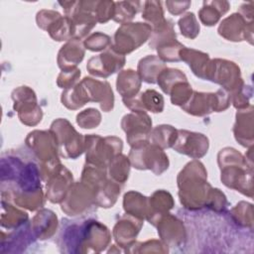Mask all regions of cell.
I'll return each instance as SVG.
<instances>
[{
  "instance_id": "6da1fadb",
  "label": "cell",
  "mask_w": 254,
  "mask_h": 254,
  "mask_svg": "<svg viewBox=\"0 0 254 254\" xmlns=\"http://www.w3.org/2000/svg\"><path fill=\"white\" fill-rule=\"evenodd\" d=\"M204 166L196 160L188 163L178 176L179 196L181 203L189 209H199L206 206L211 190L206 181Z\"/></svg>"
},
{
  "instance_id": "7a4b0ae2",
  "label": "cell",
  "mask_w": 254,
  "mask_h": 254,
  "mask_svg": "<svg viewBox=\"0 0 254 254\" xmlns=\"http://www.w3.org/2000/svg\"><path fill=\"white\" fill-rule=\"evenodd\" d=\"M218 165L221 170L222 183L231 189L237 190L243 194L249 191L252 196V180H247V176H252V172L247 173V162L242 155L233 148H224L218 153Z\"/></svg>"
},
{
  "instance_id": "3957f363",
  "label": "cell",
  "mask_w": 254,
  "mask_h": 254,
  "mask_svg": "<svg viewBox=\"0 0 254 254\" xmlns=\"http://www.w3.org/2000/svg\"><path fill=\"white\" fill-rule=\"evenodd\" d=\"M86 163L107 168L109 163L122 151V140L117 137L102 138L98 135L84 136Z\"/></svg>"
},
{
  "instance_id": "277c9868",
  "label": "cell",
  "mask_w": 254,
  "mask_h": 254,
  "mask_svg": "<svg viewBox=\"0 0 254 254\" xmlns=\"http://www.w3.org/2000/svg\"><path fill=\"white\" fill-rule=\"evenodd\" d=\"M50 131L54 134L59 153L64 158L76 159L84 152V136L77 133L66 119L59 118L55 120L51 125Z\"/></svg>"
},
{
  "instance_id": "5b68a950",
  "label": "cell",
  "mask_w": 254,
  "mask_h": 254,
  "mask_svg": "<svg viewBox=\"0 0 254 254\" xmlns=\"http://www.w3.org/2000/svg\"><path fill=\"white\" fill-rule=\"evenodd\" d=\"M152 34V27L147 23H125L115 32L111 48L120 55H126L138 49Z\"/></svg>"
},
{
  "instance_id": "8992f818",
  "label": "cell",
  "mask_w": 254,
  "mask_h": 254,
  "mask_svg": "<svg viewBox=\"0 0 254 254\" xmlns=\"http://www.w3.org/2000/svg\"><path fill=\"white\" fill-rule=\"evenodd\" d=\"M129 160L138 170H151L155 175H161L169 168L168 156L163 149L150 142L131 147Z\"/></svg>"
},
{
  "instance_id": "52a82bcc",
  "label": "cell",
  "mask_w": 254,
  "mask_h": 254,
  "mask_svg": "<svg viewBox=\"0 0 254 254\" xmlns=\"http://www.w3.org/2000/svg\"><path fill=\"white\" fill-rule=\"evenodd\" d=\"M73 238L75 246L85 248L84 252H88V248L92 252H100L104 250L110 242V232L108 228L95 220L85 221L81 226L74 224Z\"/></svg>"
},
{
  "instance_id": "ba28073f",
  "label": "cell",
  "mask_w": 254,
  "mask_h": 254,
  "mask_svg": "<svg viewBox=\"0 0 254 254\" xmlns=\"http://www.w3.org/2000/svg\"><path fill=\"white\" fill-rule=\"evenodd\" d=\"M12 99L14 110L22 123L28 126H35L41 122L43 117L42 108L37 103V97L30 87L20 86L13 90Z\"/></svg>"
},
{
  "instance_id": "9c48e42d",
  "label": "cell",
  "mask_w": 254,
  "mask_h": 254,
  "mask_svg": "<svg viewBox=\"0 0 254 254\" xmlns=\"http://www.w3.org/2000/svg\"><path fill=\"white\" fill-rule=\"evenodd\" d=\"M206 79L220 84L229 94L244 84L239 67L232 62L220 59L211 60Z\"/></svg>"
},
{
  "instance_id": "30bf717a",
  "label": "cell",
  "mask_w": 254,
  "mask_h": 254,
  "mask_svg": "<svg viewBox=\"0 0 254 254\" xmlns=\"http://www.w3.org/2000/svg\"><path fill=\"white\" fill-rule=\"evenodd\" d=\"M38 26L47 31L55 41H69L74 37L70 19L54 10H41L37 14Z\"/></svg>"
},
{
  "instance_id": "8fae6325",
  "label": "cell",
  "mask_w": 254,
  "mask_h": 254,
  "mask_svg": "<svg viewBox=\"0 0 254 254\" xmlns=\"http://www.w3.org/2000/svg\"><path fill=\"white\" fill-rule=\"evenodd\" d=\"M92 205H96L94 193L92 190L81 181L72 184L66 196L61 202L62 210L71 216L85 213Z\"/></svg>"
},
{
  "instance_id": "7c38bea8",
  "label": "cell",
  "mask_w": 254,
  "mask_h": 254,
  "mask_svg": "<svg viewBox=\"0 0 254 254\" xmlns=\"http://www.w3.org/2000/svg\"><path fill=\"white\" fill-rule=\"evenodd\" d=\"M121 127L126 133L128 144L131 147H135L149 142L152 120L146 112L132 111L122 118Z\"/></svg>"
},
{
  "instance_id": "4fadbf2b",
  "label": "cell",
  "mask_w": 254,
  "mask_h": 254,
  "mask_svg": "<svg viewBox=\"0 0 254 254\" xmlns=\"http://www.w3.org/2000/svg\"><path fill=\"white\" fill-rule=\"evenodd\" d=\"M26 144L42 164L59 160L57 140L51 131L35 130L30 132L26 138Z\"/></svg>"
},
{
  "instance_id": "5bb4252c",
  "label": "cell",
  "mask_w": 254,
  "mask_h": 254,
  "mask_svg": "<svg viewBox=\"0 0 254 254\" xmlns=\"http://www.w3.org/2000/svg\"><path fill=\"white\" fill-rule=\"evenodd\" d=\"M125 64V57L115 52L111 46L102 54L89 59L86 68L94 76L108 77Z\"/></svg>"
},
{
  "instance_id": "9a60e30c",
  "label": "cell",
  "mask_w": 254,
  "mask_h": 254,
  "mask_svg": "<svg viewBox=\"0 0 254 254\" xmlns=\"http://www.w3.org/2000/svg\"><path fill=\"white\" fill-rule=\"evenodd\" d=\"M208 146V139L203 134L188 130H178V137L172 148L178 153L192 159H199L207 153Z\"/></svg>"
},
{
  "instance_id": "2e32d148",
  "label": "cell",
  "mask_w": 254,
  "mask_h": 254,
  "mask_svg": "<svg viewBox=\"0 0 254 254\" xmlns=\"http://www.w3.org/2000/svg\"><path fill=\"white\" fill-rule=\"evenodd\" d=\"M167 246H179L186 238V229L183 222L176 216L166 212L153 223Z\"/></svg>"
},
{
  "instance_id": "e0dca14e",
  "label": "cell",
  "mask_w": 254,
  "mask_h": 254,
  "mask_svg": "<svg viewBox=\"0 0 254 254\" xmlns=\"http://www.w3.org/2000/svg\"><path fill=\"white\" fill-rule=\"evenodd\" d=\"M72 186V174L63 165L47 179V197L53 203L62 202Z\"/></svg>"
},
{
  "instance_id": "ac0fdd59",
  "label": "cell",
  "mask_w": 254,
  "mask_h": 254,
  "mask_svg": "<svg viewBox=\"0 0 254 254\" xmlns=\"http://www.w3.org/2000/svg\"><path fill=\"white\" fill-rule=\"evenodd\" d=\"M86 91L89 101L98 102L103 111L108 112L113 108L114 96L110 84L92 77H84L80 81Z\"/></svg>"
},
{
  "instance_id": "d6986e66",
  "label": "cell",
  "mask_w": 254,
  "mask_h": 254,
  "mask_svg": "<svg viewBox=\"0 0 254 254\" xmlns=\"http://www.w3.org/2000/svg\"><path fill=\"white\" fill-rule=\"evenodd\" d=\"M218 34L228 41H243L248 38L247 34L252 38V23H247L239 13H234L220 23Z\"/></svg>"
},
{
  "instance_id": "ffe728a7",
  "label": "cell",
  "mask_w": 254,
  "mask_h": 254,
  "mask_svg": "<svg viewBox=\"0 0 254 254\" xmlns=\"http://www.w3.org/2000/svg\"><path fill=\"white\" fill-rule=\"evenodd\" d=\"M143 222L130 214L122 216L113 228V237L118 245L121 247H130L139 233Z\"/></svg>"
},
{
  "instance_id": "44dd1931",
  "label": "cell",
  "mask_w": 254,
  "mask_h": 254,
  "mask_svg": "<svg viewBox=\"0 0 254 254\" xmlns=\"http://www.w3.org/2000/svg\"><path fill=\"white\" fill-rule=\"evenodd\" d=\"M123 102L132 111H151L158 113L164 109V98L154 89H147L134 97L123 99Z\"/></svg>"
},
{
  "instance_id": "7402d4cb",
  "label": "cell",
  "mask_w": 254,
  "mask_h": 254,
  "mask_svg": "<svg viewBox=\"0 0 254 254\" xmlns=\"http://www.w3.org/2000/svg\"><path fill=\"white\" fill-rule=\"evenodd\" d=\"M84 57L83 44L78 39H71L64 44L58 55V64L62 70L74 68Z\"/></svg>"
},
{
  "instance_id": "603a6c76",
  "label": "cell",
  "mask_w": 254,
  "mask_h": 254,
  "mask_svg": "<svg viewBox=\"0 0 254 254\" xmlns=\"http://www.w3.org/2000/svg\"><path fill=\"white\" fill-rule=\"evenodd\" d=\"M58 227V217L57 215L49 209L40 210L32 219L31 230L34 235L41 239H48L52 237L57 231Z\"/></svg>"
},
{
  "instance_id": "cb8c5ba5",
  "label": "cell",
  "mask_w": 254,
  "mask_h": 254,
  "mask_svg": "<svg viewBox=\"0 0 254 254\" xmlns=\"http://www.w3.org/2000/svg\"><path fill=\"white\" fill-rule=\"evenodd\" d=\"M253 107L249 106V109L244 108L238 110L236 114V123L233 128L235 139L245 147L252 146L253 142Z\"/></svg>"
},
{
  "instance_id": "d4e9b609",
  "label": "cell",
  "mask_w": 254,
  "mask_h": 254,
  "mask_svg": "<svg viewBox=\"0 0 254 254\" xmlns=\"http://www.w3.org/2000/svg\"><path fill=\"white\" fill-rule=\"evenodd\" d=\"M180 59L181 61H184L188 64V65L197 77L206 79L211 62L207 54L185 47L180 53Z\"/></svg>"
},
{
  "instance_id": "484cf974",
  "label": "cell",
  "mask_w": 254,
  "mask_h": 254,
  "mask_svg": "<svg viewBox=\"0 0 254 254\" xmlns=\"http://www.w3.org/2000/svg\"><path fill=\"white\" fill-rule=\"evenodd\" d=\"M123 206L127 214L136 218L148 220L150 217L149 197H146L140 192L134 190L126 192L123 199Z\"/></svg>"
},
{
  "instance_id": "4316f807",
  "label": "cell",
  "mask_w": 254,
  "mask_h": 254,
  "mask_svg": "<svg viewBox=\"0 0 254 254\" xmlns=\"http://www.w3.org/2000/svg\"><path fill=\"white\" fill-rule=\"evenodd\" d=\"M141 78L137 71L129 68L119 72L116 80L117 91L123 99L134 97L138 94L141 87Z\"/></svg>"
},
{
  "instance_id": "83f0119b",
  "label": "cell",
  "mask_w": 254,
  "mask_h": 254,
  "mask_svg": "<svg viewBox=\"0 0 254 254\" xmlns=\"http://www.w3.org/2000/svg\"><path fill=\"white\" fill-rule=\"evenodd\" d=\"M165 62L157 56H147L138 64V74L147 83H156L159 74L166 68Z\"/></svg>"
},
{
  "instance_id": "f1b7e54d",
  "label": "cell",
  "mask_w": 254,
  "mask_h": 254,
  "mask_svg": "<svg viewBox=\"0 0 254 254\" xmlns=\"http://www.w3.org/2000/svg\"><path fill=\"white\" fill-rule=\"evenodd\" d=\"M2 211H1V226L9 230H16L23 226L28 220V214L15 207L9 200L2 198Z\"/></svg>"
},
{
  "instance_id": "f546056e",
  "label": "cell",
  "mask_w": 254,
  "mask_h": 254,
  "mask_svg": "<svg viewBox=\"0 0 254 254\" xmlns=\"http://www.w3.org/2000/svg\"><path fill=\"white\" fill-rule=\"evenodd\" d=\"M150 217L148 221L153 223L159 216L168 212L174 206V199L170 192L160 190H156L152 196L149 197Z\"/></svg>"
},
{
  "instance_id": "4dcf8cb0",
  "label": "cell",
  "mask_w": 254,
  "mask_h": 254,
  "mask_svg": "<svg viewBox=\"0 0 254 254\" xmlns=\"http://www.w3.org/2000/svg\"><path fill=\"white\" fill-rule=\"evenodd\" d=\"M229 4L226 1H209L203 2L202 8L198 12L201 23L205 26H213L228 11Z\"/></svg>"
},
{
  "instance_id": "1f68e13d",
  "label": "cell",
  "mask_w": 254,
  "mask_h": 254,
  "mask_svg": "<svg viewBox=\"0 0 254 254\" xmlns=\"http://www.w3.org/2000/svg\"><path fill=\"white\" fill-rule=\"evenodd\" d=\"M178 137V130L171 125H159L151 130L149 142L159 146L161 149H167L174 146Z\"/></svg>"
},
{
  "instance_id": "d6a6232c",
  "label": "cell",
  "mask_w": 254,
  "mask_h": 254,
  "mask_svg": "<svg viewBox=\"0 0 254 254\" xmlns=\"http://www.w3.org/2000/svg\"><path fill=\"white\" fill-rule=\"evenodd\" d=\"M88 97L86 91L81 82L76 83L70 88L64 89L62 93L63 104L71 110L78 109L82 107L86 102H88Z\"/></svg>"
},
{
  "instance_id": "836d02e7",
  "label": "cell",
  "mask_w": 254,
  "mask_h": 254,
  "mask_svg": "<svg viewBox=\"0 0 254 254\" xmlns=\"http://www.w3.org/2000/svg\"><path fill=\"white\" fill-rule=\"evenodd\" d=\"M130 160L126 156L119 154L117 155L107 166V175L108 177L120 184L123 185L129 176L130 171Z\"/></svg>"
},
{
  "instance_id": "e575fe53",
  "label": "cell",
  "mask_w": 254,
  "mask_h": 254,
  "mask_svg": "<svg viewBox=\"0 0 254 254\" xmlns=\"http://www.w3.org/2000/svg\"><path fill=\"white\" fill-rule=\"evenodd\" d=\"M141 2L120 1L115 2V13L113 20L120 24H125L131 21L140 9Z\"/></svg>"
},
{
  "instance_id": "d590c367",
  "label": "cell",
  "mask_w": 254,
  "mask_h": 254,
  "mask_svg": "<svg viewBox=\"0 0 254 254\" xmlns=\"http://www.w3.org/2000/svg\"><path fill=\"white\" fill-rule=\"evenodd\" d=\"M183 80H187V76L185 75L184 72H182L180 69H177V68L166 67L159 74L157 78V83L165 93L169 94L172 87L177 82H180Z\"/></svg>"
},
{
  "instance_id": "8d00e7d4",
  "label": "cell",
  "mask_w": 254,
  "mask_h": 254,
  "mask_svg": "<svg viewBox=\"0 0 254 254\" xmlns=\"http://www.w3.org/2000/svg\"><path fill=\"white\" fill-rule=\"evenodd\" d=\"M144 8L142 12V18L149 22L150 26L153 28L161 25L164 21V11L162 3L158 1H146L143 3Z\"/></svg>"
},
{
  "instance_id": "74e56055",
  "label": "cell",
  "mask_w": 254,
  "mask_h": 254,
  "mask_svg": "<svg viewBox=\"0 0 254 254\" xmlns=\"http://www.w3.org/2000/svg\"><path fill=\"white\" fill-rule=\"evenodd\" d=\"M192 92L193 90L187 79V80L177 82L172 87L169 94L171 95L172 103L174 105H179L182 107L190 100V96L192 95Z\"/></svg>"
},
{
  "instance_id": "f35d334b",
  "label": "cell",
  "mask_w": 254,
  "mask_h": 254,
  "mask_svg": "<svg viewBox=\"0 0 254 254\" xmlns=\"http://www.w3.org/2000/svg\"><path fill=\"white\" fill-rule=\"evenodd\" d=\"M185 48L183 44L178 42L177 40H172L169 42H166L159 47H157L159 58L163 62H179L180 59V53Z\"/></svg>"
},
{
  "instance_id": "ab89813d",
  "label": "cell",
  "mask_w": 254,
  "mask_h": 254,
  "mask_svg": "<svg viewBox=\"0 0 254 254\" xmlns=\"http://www.w3.org/2000/svg\"><path fill=\"white\" fill-rule=\"evenodd\" d=\"M179 27L184 37L194 39L199 34V25L193 13H188L179 20Z\"/></svg>"
},
{
  "instance_id": "60d3db41",
  "label": "cell",
  "mask_w": 254,
  "mask_h": 254,
  "mask_svg": "<svg viewBox=\"0 0 254 254\" xmlns=\"http://www.w3.org/2000/svg\"><path fill=\"white\" fill-rule=\"evenodd\" d=\"M101 121V115L95 108H87L76 115V123L84 129L95 128Z\"/></svg>"
},
{
  "instance_id": "b9f144b4",
  "label": "cell",
  "mask_w": 254,
  "mask_h": 254,
  "mask_svg": "<svg viewBox=\"0 0 254 254\" xmlns=\"http://www.w3.org/2000/svg\"><path fill=\"white\" fill-rule=\"evenodd\" d=\"M93 11L98 23H105L113 19L115 13V2L113 1H94Z\"/></svg>"
},
{
  "instance_id": "7bdbcfd3",
  "label": "cell",
  "mask_w": 254,
  "mask_h": 254,
  "mask_svg": "<svg viewBox=\"0 0 254 254\" xmlns=\"http://www.w3.org/2000/svg\"><path fill=\"white\" fill-rule=\"evenodd\" d=\"M112 44L111 39L108 35L103 33H93L83 42V46L90 51L98 52L107 49Z\"/></svg>"
},
{
  "instance_id": "ee69618b",
  "label": "cell",
  "mask_w": 254,
  "mask_h": 254,
  "mask_svg": "<svg viewBox=\"0 0 254 254\" xmlns=\"http://www.w3.org/2000/svg\"><path fill=\"white\" fill-rule=\"evenodd\" d=\"M80 76V69L74 67L69 69H64L58 76L57 83L61 88L67 89L76 84Z\"/></svg>"
},
{
  "instance_id": "f6af8a7d",
  "label": "cell",
  "mask_w": 254,
  "mask_h": 254,
  "mask_svg": "<svg viewBox=\"0 0 254 254\" xmlns=\"http://www.w3.org/2000/svg\"><path fill=\"white\" fill-rule=\"evenodd\" d=\"M166 5L168 7V10L170 13H172L173 15H179L181 13H183L184 11H186L190 5V2L187 1V2H174V1H167Z\"/></svg>"
}]
</instances>
